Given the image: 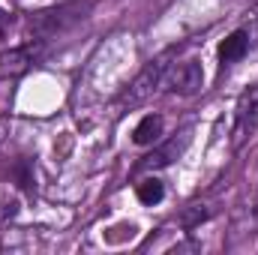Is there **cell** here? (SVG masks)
<instances>
[{"instance_id":"cell-3","label":"cell","mask_w":258,"mask_h":255,"mask_svg":"<svg viewBox=\"0 0 258 255\" xmlns=\"http://www.w3.org/2000/svg\"><path fill=\"white\" fill-rule=\"evenodd\" d=\"M162 87L168 93H177V96H192V93H198L204 87V69H201L198 60H183V63L168 69Z\"/></svg>"},{"instance_id":"cell-2","label":"cell","mask_w":258,"mask_h":255,"mask_svg":"<svg viewBox=\"0 0 258 255\" xmlns=\"http://www.w3.org/2000/svg\"><path fill=\"white\" fill-rule=\"evenodd\" d=\"M168 57L171 54H162V57H153L150 63L144 66L132 81H129V87L123 90V96H120V102L123 105H141L144 99H150L159 87H162V81H165V75H168Z\"/></svg>"},{"instance_id":"cell-10","label":"cell","mask_w":258,"mask_h":255,"mask_svg":"<svg viewBox=\"0 0 258 255\" xmlns=\"http://www.w3.org/2000/svg\"><path fill=\"white\" fill-rule=\"evenodd\" d=\"M207 216H210V210H207L204 204H189V207H183V213H180V225H183V228H198Z\"/></svg>"},{"instance_id":"cell-7","label":"cell","mask_w":258,"mask_h":255,"mask_svg":"<svg viewBox=\"0 0 258 255\" xmlns=\"http://www.w3.org/2000/svg\"><path fill=\"white\" fill-rule=\"evenodd\" d=\"M249 51V30H234L219 42V60L222 63H234Z\"/></svg>"},{"instance_id":"cell-4","label":"cell","mask_w":258,"mask_h":255,"mask_svg":"<svg viewBox=\"0 0 258 255\" xmlns=\"http://www.w3.org/2000/svg\"><path fill=\"white\" fill-rule=\"evenodd\" d=\"M39 54H42V39L27 42L21 48H12V51L0 54V72H21V69H27L30 63H36Z\"/></svg>"},{"instance_id":"cell-11","label":"cell","mask_w":258,"mask_h":255,"mask_svg":"<svg viewBox=\"0 0 258 255\" xmlns=\"http://www.w3.org/2000/svg\"><path fill=\"white\" fill-rule=\"evenodd\" d=\"M6 27H9V15L0 9V36H3V30H6Z\"/></svg>"},{"instance_id":"cell-5","label":"cell","mask_w":258,"mask_h":255,"mask_svg":"<svg viewBox=\"0 0 258 255\" xmlns=\"http://www.w3.org/2000/svg\"><path fill=\"white\" fill-rule=\"evenodd\" d=\"M237 123H234V135L240 138L243 132H246V126H252L258 117V84H252V87H246L243 93H240V99H237Z\"/></svg>"},{"instance_id":"cell-1","label":"cell","mask_w":258,"mask_h":255,"mask_svg":"<svg viewBox=\"0 0 258 255\" xmlns=\"http://www.w3.org/2000/svg\"><path fill=\"white\" fill-rule=\"evenodd\" d=\"M96 0H63L57 6H48V9H39L30 15V30L39 36V39H51V36H60L66 30H72L75 24H81L84 18H90Z\"/></svg>"},{"instance_id":"cell-8","label":"cell","mask_w":258,"mask_h":255,"mask_svg":"<svg viewBox=\"0 0 258 255\" xmlns=\"http://www.w3.org/2000/svg\"><path fill=\"white\" fill-rule=\"evenodd\" d=\"M162 117L159 114H144L141 117V123L132 129V141L135 144H141V147H147V144H156L159 141V135H162Z\"/></svg>"},{"instance_id":"cell-9","label":"cell","mask_w":258,"mask_h":255,"mask_svg":"<svg viewBox=\"0 0 258 255\" xmlns=\"http://www.w3.org/2000/svg\"><path fill=\"white\" fill-rule=\"evenodd\" d=\"M135 195H138V201L141 204H159L162 201V195H165V186H162V180H156V177H144L138 186H135Z\"/></svg>"},{"instance_id":"cell-6","label":"cell","mask_w":258,"mask_h":255,"mask_svg":"<svg viewBox=\"0 0 258 255\" xmlns=\"http://www.w3.org/2000/svg\"><path fill=\"white\" fill-rule=\"evenodd\" d=\"M186 144H189V132H180V141L171 138L168 144H162L159 150H153V153L141 162V168H162V165H171V162L186 150Z\"/></svg>"}]
</instances>
